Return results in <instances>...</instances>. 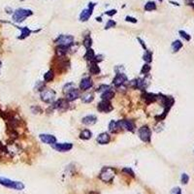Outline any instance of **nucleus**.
Instances as JSON below:
<instances>
[{
	"label": "nucleus",
	"instance_id": "obj_1",
	"mask_svg": "<svg viewBox=\"0 0 194 194\" xmlns=\"http://www.w3.org/2000/svg\"><path fill=\"white\" fill-rule=\"evenodd\" d=\"M0 185H3L7 188L15 189V190H23L24 189V184L22 182H17V180H12L10 179L0 177Z\"/></svg>",
	"mask_w": 194,
	"mask_h": 194
},
{
	"label": "nucleus",
	"instance_id": "obj_2",
	"mask_svg": "<svg viewBox=\"0 0 194 194\" xmlns=\"http://www.w3.org/2000/svg\"><path fill=\"white\" fill-rule=\"evenodd\" d=\"M32 14H33V12L31 10L20 8V9H17L14 12V14H13V20H14L15 23H23L26 18L32 16Z\"/></svg>",
	"mask_w": 194,
	"mask_h": 194
},
{
	"label": "nucleus",
	"instance_id": "obj_3",
	"mask_svg": "<svg viewBox=\"0 0 194 194\" xmlns=\"http://www.w3.org/2000/svg\"><path fill=\"white\" fill-rule=\"evenodd\" d=\"M116 172L112 167H104L99 174V179L104 183H111L115 178Z\"/></svg>",
	"mask_w": 194,
	"mask_h": 194
},
{
	"label": "nucleus",
	"instance_id": "obj_4",
	"mask_svg": "<svg viewBox=\"0 0 194 194\" xmlns=\"http://www.w3.org/2000/svg\"><path fill=\"white\" fill-rule=\"evenodd\" d=\"M54 43L57 44L58 46H63V47L70 48L71 46H73V44H74V37L72 35L62 34L56 38Z\"/></svg>",
	"mask_w": 194,
	"mask_h": 194
},
{
	"label": "nucleus",
	"instance_id": "obj_5",
	"mask_svg": "<svg viewBox=\"0 0 194 194\" xmlns=\"http://www.w3.org/2000/svg\"><path fill=\"white\" fill-rule=\"evenodd\" d=\"M40 97L41 100L44 101L45 103L50 104L56 99V91L50 89V88H44L43 90H41Z\"/></svg>",
	"mask_w": 194,
	"mask_h": 194
},
{
	"label": "nucleus",
	"instance_id": "obj_6",
	"mask_svg": "<svg viewBox=\"0 0 194 194\" xmlns=\"http://www.w3.org/2000/svg\"><path fill=\"white\" fill-rule=\"evenodd\" d=\"M138 135H139V138H140L143 142L150 143L151 130L149 128V126H147V125H144V126H142L141 128H139Z\"/></svg>",
	"mask_w": 194,
	"mask_h": 194
},
{
	"label": "nucleus",
	"instance_id": "obj_7",
	"mask_svg": "<svg viewBox=\"0 0 194 194\" xmlns=\"http://www.w3.org/2000/svg\"><path fill=\"white\" fill-rule=\"evenodd\" d=\"M95 5H96L95 3L90 2L89 4H88V7L86 8V9L82 11V13L80 14V20H81V22H87L88 19L91 17L92 13H93Z\"/></svg>",
	"mask_w": 194,
	"mask_h": 194
},
{
	"label": "nucleus",
	"instance_id": "obj_8",
	"mask_svg": "<svg viewBox=\"0 0 194 194\" xmlns=\"http://www.w3.org/2000/svg\"><path fill=\"white\" fill-rule=\"evenodd\" d=\"M97 110L100 113H110L114 110L112 103L108 100H102L97 105Z\"/></svg>",
	"mask_w": 194,
	"mask_h": 194
},
{
	"label": "nucleus",
	"instance_id": "obj_9",
	"mask_svg": "<svg viewBox=\"0 0 194 194\" xmlns=\"http://www.w3.org/2000/svg\"><path fill=\"white\" fill-rule=\"evenodd\" d=\"M53 147L59 153H66L73 149V144L72 143H56L53 145Z\"/></svg>",
	"mask_w": 194,
	"mask_h": 194
},
{
	"label": "nucleus",
	"instance_id": "obj_10",
	"mask_svg": "<svg viewBox=\"0 0 194 194\" xmlns=\"http://www.w3.org/2000/svg\"><path fill=\"white\" fill-rule=\"evenodd\" d=\"M131 86L136 88V89H140V90H145L146 88L149 86V83L146 79H136V80H133L131 81Z\"/></svg>",
	"mask_w": 194,
	"mask_h": 194
},
{
	"label": "nucleus",
	"instance_id": "obj_11",
	"mask_svg": "<svg viewBox=\"0 0 194 194\" xmlns=\"http://www.w3.org/2000/svg\"><path fill=\"white\" fill-rule=\"evenodd\" d=\"M128 81L127 76L123 73H117L116 75V77L113 80V85L116 87H120L121 86H123L124 83Z\"/></svg>",
	"mask_w": 194,
	"mask_h": 194
},
{
	"label": "nucleus",
	"instance_id": "obj_12",
	"mask_svg": "<svg viewBox=\"0 0 194 194\" xmlns=\"http://www.w3.org/2000/svg\"><path fill=\"white\" fill-rule=\"evenodd\" d=\"M119 124L120 126V128H124L127 131L130 132H134L135 129H136V125H135L133 120H119Z\"/></svg>",
	"mask_w": 194,
	"mask_h": 194
},
{
	"label": "nucleus",
	"instance_id": "obj_13",
	"mask_svg": "<svg viewBox=\"0 0 194 194\" xmlns=\"http://www.w3.org/2000/svg\"><path fill=\"white\" fill-rule=\"evenodd\" d=\"M39 138L44 144H47V145L53 146L56 143V137L52 134H40Z\"/></svg>",
	"mask_w": 194,
	"mask_h": 194
},
{
	"label": "nucleus",
	"instance_id": "obj_14",
	"mask_svg": "<svg viewBox=\"0 0 194 194\" xmlns=\"http://www.w3.org/2000/svg\"><path fill=\"white\" fill-rule=\"evenodd\" d=\"M92 86H93V82H92L91 78H89V77H86V78L82 79L81 83H80V90L86 91Z\"/></svg>",
	"mask_w": 194,
	"mask_h": 194
},
{
	"label": "nucleus",
	"instance_id": "obj_15",
	"mask_svg": "<svg viewBox=\"0 0 194 194\" xmlns=\"http://www.w3.org/2000/svg\"><path fill=\"white\" fill-rule=\"evenodd\" d=\"M96 141L99 145H107L111 142V135L107 132H102L97 136Z\"/></svg>",
	"mask_w": 194,
	"mask_h": 194
},
{
	"label": "nucleus",
	"instance_id": "obj_16",
	"mask_svg": "<svg viewBox=\"0 0 194 194\" xmlns=\"http://www.w3.org/2000/svg\"><path fill=\"white\" fill-rule=\"evenodd\" d=\"M80 96H81V91H80V89L73 88V89H71L70 91H68L66 93L65 99L68 101V102H72V101L78 99Z\"/></svg>",
	"mask_w": 194,
	"mask_h": 194
},
{
	"label": "nucleus",
	"instance_id": "obj_17",
	"mask_svg": "<svg viewBox=\"0 0 194 194\" xmlns=\"http://www.w3.org/2000/svg\"><path fill=\"white\" fill-rule=\"evenodd\" d=\"M142 96H143V99L145 100V102L147 104L153 103L158 99V95L154 94V93H150V92H145Z\"/></svg>",
	"mask_w": 194,
	"mask_h": 194
},
{
	"label": "nucleus",
	"instance_id": "obj_18",
	"mask_svg": "<svg viewBox=\"0 0 194 194\" xmlns=\"http://www.w3.org/2000/svg\"><path fill=\"white\" fill-rule=\"evenodd\" d=\"M53 108L57 109L59 111H62V110H66L68 108V101L66 99H59L57 100L56 102L53 103Z\"/></svg>",
	"mask_w": 194,
	"mask_h": 194
},
{
	"label": "nucleus",
	"instance_id": "obj_19",
	"mask_svg": "<svg viewBox=\"0 0 194 194\" xmlns=\"http://www.w3.org/2000/svg\"><path fill=\"white\" fill-rule=\"evenodd\" d=\"M96 121H97V117L94 115L86 116L85 117H83V120H82V122L85 125H93L96 123Z\"/></svg>",
	"mask_w": 194,
	"mask_h": 194
},
{
	"label": "nucleus",
	"instance_id": "obj_20",
	"mask_svg": "<svg viewBox=\"0 0 194 194\" xmlns=\"http://www.w3.org/2000/svg\"><path fill=\"white\" fill-rule=\"evenodd\" d=\"M88 69H89V73L92 75H98L101 72V69L98 65V63H96L94 61L89 62V67H88Z\"/></svg>",
	"mask_w": 194,
	"mask_h": 194
},
{
	"label": "nucleus",
	"instance_id": "obj_21",
	"mask_svg": "<svg viewBox=\"0 0 194 194\" xmlns=\"http://www.w3.org/2000/svg\"><path fill=\"white\" fill-rule=\"evenodd\" d=\"M120 130H121V128L119 124V121L111 120V122L109 123V131L111 133H117V132H119Z\"/></svg>",
	"mask_w": 194,
	"mask_h": 194
},
{
	"label": "nucleus",
	"instance_id": "obj_22",
	"mask_svg": "<svg viewBox=\"0 0 194 194\" xmlns=\"http://www.w3.org/2000/svg\"><path fill=\"white\" fill-rule=\"evenodd\" d=\"M17 27H18L20 30V32H22V34H20V36L19 37V39H22V40L25 39V38L28 37L33 32L28 27H19V26H17Z\"/></svg>",
	"mask_w": 194,
	"mask_h": 194
},
{
	"label": "nucleus",
	"instance_id": "obj_23",
	"mask_svg": "<svg viewBox=\"0 0 194 194\" xmlns=\"http://www.w3.org/2000/svg\"><path fill=\"white\" fill-rule=\"evenodd\" d=\"M114 97H115V91L112 90L111 88L108 90H106L105 92H103L102 94H101V98H102L103 100H108L110 101L111 99H113Z\"/></svg>",
	"mask_w": 194,
	"mask_h": 194
},
{
	"label": "nucleus",
	"instance_id": "obj_24",
	"mask_svg": "<svg viewBox=\"0 0 194 194\" xmlns=\"http://www.w3.org/2000/svg\"><path fill=\"white\" fill-rule=\"evenodd\" d=\"M68 50H69V48H67V47H63V46H57L56 49V53L57 54V56L62 57V56H64L67 53H68Z\"/></svg>",
	"mask_w": 194,
	"mask_h": 194
},
{
	"label": "nucleus",
	"instance_id": "obj_25",
	"mask_svg": "<svg viewBox=\"0 0 194 194\" xmlns=\"http://www.w3.org/2000/svg\"><path fill=\"white\" fill-rule=\"evenodd\" d=\"M91 137H92V132L89 129H83V131L80 133V138H81L82 140H89Z\"/></svg>",
	"mask_w": 194,
	"mask_h": 194
},
{
	"label": "nucleus",
	"instance_id": "obj_26",
	"mask_svg": "<svg viewBox=\"0 0 194 194\" xmlns=\"http://www.w3.org/2000/svg\"><path fill=\"white\" fill-rule=\"evenodd\" d=\"M85 58L88 61H94V58H95V53H94V50L90 49H87L86 50V53L85 54Z\"/></svg>",
	"mask_w": 194,
	"mask_h": 194
},
{
	"label": "nucleus",
	"instance_id": "obj_27",
	"mask_svg": "<svg viewBox=\"0 0 194 194\" xmlns=\"http://www.w3.org/2000/svg\"><path fill=\"white\" fill-rule=\"evenodd\" d=\"M82 101L83 103H90V102H92V101L94 100V95L92 94V93H86V94H83V95H82Z\"/></svg>",
	"mask_w": 194,
	"mask_h": 194
},
{
	"label": "nucleus",
	"instance_id": "obj_28",
	"mask_svg": "<svg viewBox=\"0 0 194 194\" xmlns=\"http://www.w3.org/2000/svg\"><path fill=\"white\" fill-rule=\"evenodd\" d=\"M172 50H173V52L174 53H177V52H179V50L183 48V43L180 42V40H176L174 41L172 43Z\"/></svg>",
	"mask_w": 194,
	"mask_h": 194
},
{
	"label": "nucleus",
	"instance_id": "obj_29",
	"mask_svg": "<svg viewBox=\"0 0 194 194\" xmlns=\"http://www.w3.org/2000/svg\"><path fill=\"white\" fill-rule=\"evenodd\" d=\"M144 9H145V11H147V12L154 11V10H156V4L153 1H149V2H147V4H145Z\"/></svg>",
	"mask_w": 194,
	"mask_h": 194
},
{
	"label": "nucleus",
	"instance_id": "obj_30",
	"mask_svg": "<svg viewBox=\"0 0 194 194\" xmlns=\"http://www.w3.org/2000/svg\"><path fill=\"white\" fill-rule=\"evenodd\" d=\"M143 59L145 60V62L150 64V63L153 61V53L149 50H145V53H144V56H143Z\"/></svg>",
	"mask_w": 194,
	"mask_h": 194
},
{
	"label": "nucleus",
	"instance_id": "obj_31",
	"mask_svg": "<svg viewBox=\"0 0 194 194\" xmlns=\"http://www.w3.org/2000/svg\"><path fill=\"white\" fill-rule=\"evenodd\" d=\"M83 45L86 50L87 49H90L91 48V45H92V39L89 35H86L85 38H83Z\"/></svg>",
	"mask_w": 194,
	"mask_h": 194
},
{
	"label": "nucleus",
	"instance_id": "obj_32",
	"mask_svg": "<svg viewBox=\"0 0 194 194\" xmlns=\"http://www.w3.org/2000/svg\"><path fill=\"white\" fill-rule=\"evenodd\" d=\"M54 78V74H53V70H49L47 73L44 75V81L45 83H50L52 82Z\"/></svg>",
	"mask_w": 194,
	"mask_h": 194
},
{
	"label": "nucleus",
	"instance_id": "obj_33",
	"mask_svg": "<svg viewBox=\"0 0 194 194\" xmlns=\"http://www.w3.org/2000/svg\"><path fill=\"white\" fill-rule=\"evenodd\" d=\"M73 88H75V85H74V83H66V85L63 86V92L66 94L67 92L70 91L71 89H73Z\"/></svg>",
	"mask_w": 194,
	"mask_h": 194
},
{
	"label": "nucleus",
	"instance_id": "obj_34",
	"mask_svg": "<svg viewBox=\"0 0 194 194\" xmlns=\"http://www.w3.org/2000/svg\"><path fill=\"white\" fill-rule=\"evenodd\" d=\"M150 65L149 64V63H146V64H144V66L142 67V69H141V74L147 75V74L150 73Z\"/></svg>",
	"mask_w": 194,
	"mask_h": 194
},
{
	"label": "nucleus",
	"instance_id": "obj_35",
	"mask_svg": "<svg viewBox=\"0 0 194 194\" xmlns=\"http://www.w3.org/2000/svg\"><path fill=\"white\" fill-rule=\"evenodd\" d=\"M110 88H111V86H108V85H101V86H98V88L96 89V91L97 92H102V93H103V92L110 89Z\"/></svg>",
	"mask_w": 194,
	"mask_h": 194
},
{
	"label": "nucleus",
	"instance_id": "obj_36",
	"mask_svg": "<svg viewBox=\"0 0 194 194\" xmlns=\"http://www.w3.org/2000/svg\"><path fill=\"white\" fill-rule=\"evenodd\" d=\"M116 24L117 23L115 22V20H109L106 25H105V29H110V28H112V27H115L116 26Z\"/></svg>",
	"mask_w": 194,
	"mask_h": 194
},
{
	"label": "nucleus",
	"instance_id": "obj_37",
	"mask_svg": "<svg viewBox=\"0 0 194 194\" xmlns=\"http://www.w3.org/2000/svg\"><path fill=\"white\" fill-rule=\"evenodd\" d=\"M179 33L180 34V36H182L183 39H185L186 41H190V39H191V36L188 34V33H186L185 31H183V30H180L179 31Z\"/></svg>",
	"mask_w": 194,
	"mask_h": 194
},
{
	"label": "nucleus",
	"instance_id": "obj_38",
	"mask_svg": "<svg viewBox=\"0 0 194 194\" xmlns=\"http://www.w3.org/2000/svg\"><path fill=\"white\" fill-rule=\"evenodd\" d=\"M122 172L123 173H126V174L127 175H130L131 177H135V174H134V172H133V170L131 169V168H128V167H125V168H123V169H122Z\"/></svg>",
	"mask_w": 194,
	"mask_h": 194
},
{
	"label": "nucleus",
	"instance_id": "obj_39",
	"mask_svg": "<svg viewBox=\"0 0 194 194\" xmlns=\"http://www.w3.org/2000/svg\"><path fill=\"white\" fill-rule=\"evenodd\" d=\"M188 180H189V177L187 174H183L182 175V178H180V182H182L183 184H186L188 183Z\"/></svg>",
	"mask_w": 194,
	"mask_h": 194
},
{
	"label": "nucleus",
	"instance_id": "obj_40",
	"mask_svg": "<svg viewBox=\"0 0 194 194\" xmlns=\"http://www.w3.org/2000/svg\"><path fill=\"white\" fill-rule=\"evenodd\" d=\"M171 194H182V189L180 187H174L171 190Z\"/></svg>",
	"mask_w": 194,
	"mask_h": 194
},
{
	"label": "nucleus",
	"instance_id": "obj_41",
	"mask_svg": "<svg viewBox=\"0 0 194 194\" xmlns=\"http://www.w3.org/2000/svg\"><path fill=\"white\" fill-rule=\"evenodd\" d=\"M125 20L126 22H130V23H137V20L135 19V18H133V17H129V16H127L125 18Z\"/></svg>",
	"mask_w": 194,
	"mask_h": 194
},
{
	"label": "nucleus",
	"instance_id": "obj_42",
	"mask_svg": "<svg viewBox=\"0 0 194 194\" xmlns=\"http://www.w3.org/2000/svg\"><path fill=\"white\" fill-rule=\"evenodd\" d=\"M117 14V10L116 9H113V10H109L107 12H105V15H107L109 17H112L114 15H116Z\"/></svg>",
	"mask_w": 194,
	"mask_h": 194
},
{
	"label": "nucleus",
	"instance_id": "obj_43",
	"mask_svg": "<svg viewBox=\"0 0 194 194\" xmlns=\"http://www.w3.org/2000/svg\"><path fill=\"white\" fill-rule=\"evenodd\" d=\"M137 40H138L139 42H140V44H141V46H142V48L144 49L145 50H147V46H146V44H145V42L143 41V40L141 39V38H137Z\"/></svg>",
	"mask_w": 194,
	"mask_h": 194
},
{
	"label": "nucleus",
	"instance_id": "obj_44",
	"mask_svg": "<svg viewBox=\"0 0 194 194\" xmlns=\"http://www.w3.org/2000/svg\"><path fill=\"white\" fill-rule=\"evenodd\" d=\"M185 3H186L187 5H189V6L194 7V0H185Z\"/></svg>",
	"mask_w": 194,
	"mask_h": 194
},
{
	"label": "nucleus",
	"instance_id": "obj_45",
	"mask_svg": "<svg viewBox=\"0 0 194 194\" xmlns=\"http://www.w3.org/2000/svg\"><path fill=\"white\" fill-rule=\"evenodd\" d=\"M4 150H5V147H4V146L1 144V143H0V153H2Z\"/></svg>",
	"mask_w": 194,
	"mask_h": 194
},
{
	"label": "nucleus",
	"instance_id": "obj_46",
	"mask_svg": "<svg viewBox=\"0 0 194 194\" xmlns=\"http://www.w3.org/2000/svg\"><path fill=\"white\" fill-rule=\"evenodd\" d=\"M170 3H172V4H174V5H177V6H179L180 4L179 3H177V2H174V1H170Z\"/></svg>",
	"mask_w": 194,
	"mask_h": 194
},
{
	"label": "nucleus",
	"instance_id": "obj_47",
	"mask_svg": "<svg viewBox=\"0 0 194 194\" xmlns=\"http://www.w3.org/2000/svg\"><path fill=\"white\" fill-rule=\"evenodd\" d=\"M96 20H97V22H98V20H99V22H101L102 20H101V18H96Z\"/></svg>",
	"mask_w": 194,
	"mask_h": 194
},
{
	"label": "nucleus",
	"instance_id": "obj_48",
	"mask_svg": "<svg viewBox=\"0 0 194 194\" xmlns=\"http://www.w3.org/2000/svg\"><path fill=\"white\" fill-rule=\"evenodd\" d=\"M1 67H2V62L0 61V71H1Z\"/></svg>",
	"mask_w": 194,
	"mask_h": 194
},
{
	"label": "nucleus",
	"instance_id": "obj_49",
	"mask_svg": "<svg viewBox=\"0 0 194 194\" xmlns=\"http://www.w3.org/2000/svg\"><path fill=\"white\" fill-rule=\"evenodd\" d=\"M159 1H163V0H159Z\"/></svg>",
	"mask_w": 194,
	"mask_h": 194
}]
</instances>
